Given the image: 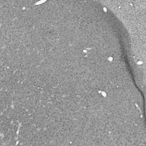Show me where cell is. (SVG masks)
I'll use <instances>...</instances> for the list:
<instances>
[{"label":"cell","instance_id":"cell-1","mask_svg":"<svg viewBox=\"0 0 146 146\" xmlns=\"http://www.w3.org/2000/svg\"><path fill=\"white\" fill-rule=\"evenodd\" d=\"M138 146H145V143H141V144H140Z\"/></svg>","mask_w":146,"mask_h":146}]
</instances>
